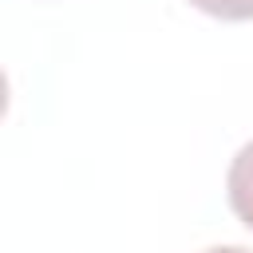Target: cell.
<instances>
[{
  "mask_svg": "<svg viewBox=\"0 0 253 253\" xmlns=\"http://www.w3.org/2000/svg\"><path fill=\"white\" fill-rule=\"evenodd\" d=\"M225 198H229V210L237 213V221L253 229V142H245L233 154L229 174H225Z\"/></svg>",
  "mask_w": 253,
  "mask_h": 253,
  "instance_id": "6da1fadb",
  "label": "cell"
},
{
  "mask_svg": "<svg viewBox=\"0 0 253 253\" xmlns=\"http://www.w3.org/2000/svg\"><path fill=\"white\" fill-rule=\"evenodd\" d=\"M190 4L217 20H253V0H190Z\"/></svg>",
  "mask_w": 253,
  "mask_h": 253,
  "instance_id": "7a4b0ae2",
  "label": "cell"
},
{
  "mask_svg": "<svg viewBox=\"0 0 253 253\" xmlns=\"http://www.w3.org/2000/svg\"><path fill=\"white\" fill-rule=\"evenodd\" d=\"M206 253H253V249H241V245H213V249H206Z\"/></svg>",
  "mask_w": 253,
  "mask_h": 253,
  "instance_id": "3957f363",
  "label": "cell"
}]
</instances>
